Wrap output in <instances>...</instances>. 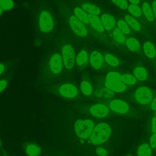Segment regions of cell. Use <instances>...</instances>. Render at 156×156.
<instances>
[{"label": "cell", "mask_w": 156, "mask_h": 156, "mask_svg": "<svg viewBox=\"0 0 156 156\" xmlns=\"http://www.w3.org/2000/svg\"><path fill=\"white\" fill-rule=\"evenodd\" d=\"M112 133V129L105 122H101L94 126L90 135V141L93 144L98 145L107 141Z\"/></svg>", "instance_id": "1"}, {"label": "cell", "mask_w": 156, "mask_h": 156, "mask_svg": "<svg viewBox=\"0 0 156 156\" xmlns=\"http://www.w3.org/2000/svg\"><path fill=\"white\" fill-rule=\"evenodd\" d=\"M127 156H132V155H127Z\"/></svg>", "instance_id": "45"}, {"label": "cell", "mask_w": 156, "mask_h": 156, "mask_svg": "<svg viewBox=\"0 0 156 156\" xmlns=\"http://www.w3.org/2000/svg\"><path fill=\"white\" fill-rule=\"evenodd\" d=\"M152 131L154 133H156V117H154L152 120Z\"/></svg>", "instance_id": "38"}, {"label": "cell", "mask_w": 156, "mask_h": 156, "mask_svg": "<svg viewBox=\"0 0 156 156\" xmlns=\"http://www.w3.org/2000/svg\"><path fill=\"white\" fill-rule=\"evenodd\" d=\"M109 106L113 112L119 114L125 113L129 110L128 104L121 99H114L112 101Z\"/></svg>", "instance_id": "10"}, {"label": "cell", "mask_w": 156, "mask_h": 156, "mask_svg": "<svg viewBox=\"0 0 156 156\" xmlns=\"http://www.w3.org/2000/svg\"><path fill=\"white\" fill-rule=\"evenodd\" d=\"M0 145H1V140H0Z\"/></svg>", "instance_id": "47"}, {"label": "cell", "mask_w": 156, "mask_h": 156, "mask_svg": "<svg viewBox=\"0 0 156 156\" xmlns=\"http://www.w3.org/2000/svg\"><path fill=\"white\" fill-rule=\"evenodd\" d=\"M96 152L97 154L99 156H106L107 155V151L104 148H102L101 147L97 148Z\"/></svg>", "instance_id": "35"}, {"label": "cell", "mask_w": 156, "mask_h": 156, "mask_svg": "<svg viewBox=\"0 0 156 156\" xmlns=\"http://www.w3.org/2000/svg\"><path fill=\"white\" fill-rule=\"evenodd\" d=\"M112 36L114 40L118 43L122 44L126 41L125 35L118 29V27H116L113 29L112 32Z\"/></svg>", "instance_id": "25"}, {"label": "cell", "mask_w": 156, "mask_h": 156, "mask_svg": "<svg viewBox=\"0 0 156 156\" xmlns=\"http://www.w3.org/2000/svg\"><path fill=\"white\" fill-rule=\"evenodd\" d=\"M49 67L54 74L60 73L63 68V60L60 54L56 53L52 55L49 61Z\"/></svg>", "instance_id": "7"}, {"label": "cell", "mask_w": 156, "mask_h": 156, "mask_svg": "<svg viewBox=\"0 0 156 156\" xmlns=\"http://www.w3.org/2000/svg\"><path fill=\"white\" fill-rule=\"evenodd\" d=\"M74 15L84 24H89L88 20V14L84 11L81 7H76L74 9Z\"/></svg>", "instance_id": "18"}, {"label": "cell", "mask_w": 156, "mask_h": 156, "mask_svg": "<svg viewBox=\"0 0 156 156\" xmlns=\"http://www.w3.org/2000/svg\"><path fill=\"white\" fill-rule=\"evenodd\" d=\"M126 44L127 48L132 52H137L140 49V44L139 41L134 37H129L126 40Z\"/></svg>", "instance_id": "20"}, {"label": "cell", "mask_w": 156, "mask_h": 156, "mask_svg": "<svg viewBox=\"0 0 156 156\" xmlns=\"http://www.w3.org/2000/svg\"><path fill=\"white\" fill-rule=\"evenodd\" d=\"M145 55L149 58H154L156 57V48L154 43L150 41H146L143 46Z\"/></svg>", "instance_id": "14"}, {"label": "cell", "mask_w": 156, "mask_h": 156, "mask_svg": "<svg viewBox=\"0 0 156 156\" xmlns=\"http://www.w3.org/2000/svg\"><path fill=\"white\" fill-rule=\"evenodd\" d=\"M101 94V96L102 97H105V98H109L112 96H113V93H112V91H110L108 89H102Z\"/></svg>", "instance_id": "34"}, {"label": "cell", "mask_w": 156, "mask_h": 156, "mask_svg": "<svg viewBox=\"0 0 156 156\" xmlns=\"http://www.w3.org/2000/svg\"><path fill=\"white\" fill-rule=\"evenodd\" d=\"M121 81L126 85H133L136 83V79L132 74H124L121 75Z\"/></svg>", "instance_id": "31"}, {"label": "cell", "mask_w": 156, "mask_h": 156, "mask_svg": "<svg viewBox=\"0 0 156 156\" xmlns=\"http://www.w3.org/2000/svg\"><path fill=\"white\" fill-rule=\"evenodd\" d=\"M84 11H85L88 15H99L101 13V10L99 7L97 5L86 2L82 4L81 7Z\"/></svg>", "instance_id": "17"}, {"label": "cell", "mask_w": 156, "mask_h": 156, "mask_svg": "<svg viewBox=\"0 0 156 156\" xmlns=\"http://www.w3.org/2000/svg\"><path fill=\"white\" fill-rule=\"evenodd\" d=\"M124 21L127 23L129 26L134 30L138 32L141 30V27L140 24L135 19V18L133 17L132 16L129 15H126L124 16Z\"/></svg>", "instance_id": "21"}, {"label": "cell", "mask_w": 156, "mask_h": 156, "mask_svg": "<svg viewBox=\"0 0 156 156\" xmlns=\"http://www.w3.org/2000/svg\"><path fill=\"white\" fill-rule=\"evenodd\" d=\"M105 87L112 91L121 93L126 90V85L122 82L119 83H108L105 82Z\"/></svg>", "instance_id": "16"}, {"label": "cell", "mask_w": 156, "mask_h": 156, "mask_svg": "<svg viewBox=\"0 0 156 156\" xmlns=\"http://www.w3.org/2000/svg\"><path fill=\"white\" fill-rule=\"evenodd\" d=\"M150 143L152 148H155L156 147V133H154L151 136L150 139Z\"/></svg>", "instance_id": "36"}, {"label": "cell", "mask_w": 156, "mask_h": 156, "mask_svg": "<svg viewBox=\"0 0 156 156\" xmlns=\"http://www.w3.org/2000/svg\"><path fill=\"white\" fill-rule=\"evenodd\" d=\"M135 97L138 103L142 105H146L152 100V92L147 87H140L136 90Z\"/></svg>", "instance_id": "5"}, {"label": "cell", "mask_w": 156, "mask_h": 156, "mask_svg": "<svg viewBox=\"0 0 156 156\" xmlns=\"http://www.w3.org/2000/svg\"><path fill=\"white\" fill-rule=\"evenodd\" d=\"M80 88L82 93L85 95L88 96L93 93V87L91 82L89 80H82L80 83Z\"/></svg>", "instance_id": "23"}, {"label": "cell", "mask_w": 156, "mask_h": 156, "mask_svg": "<svg viewBox=\"0 0 156 156\" xmlns=\"http://www.w3.org/2000/svg\"><path fill=\"white\" fill-rule=\"evenodd\" d=\"M104 61L110 66H118L119 64V60L114 55L110 54H106L104 56Z\"/></svg>", "instance_id": "30"}, {"label": "cell", "mask_w": 156, "mask_h": 156, "mask_svg": "<svg viewBox=\"0 0 156 156\" xmlns=\"http://www.w3.org/2000/svg\"><path fill=\"white\" fill-rule=\"evenodd\" d=\"M156 111V110H155ZM155 116H156V112H155Z\"/></svg>", "instance_id": "46"}, {"label": "cell", "mask_w": 156, "mask_h": 156, "mask_svg": "<svg viewBox=\"0 0 156 156\" xmlns=\"http://www.w3.org/2000/svg\"><path fill=\"white\" fill-rule=\"evenodd\" d=\"M142 12L144 14V16L147 19V20L149 22H152L154 21V16L153 14V12L152 10V7L150 4L147 2H144L142 4L141 7Z\"/></svg>", "instance_id": "19"}, {"label": "cell", "mask_w": 156, "mask_h": 156, "mask_svg": "<svg viewBox=\"0 0 156 156\" xmlns=\"http://www.w3.org/2000/svg\"><path fill=\"white\" fill-rule=\"evenodd\" d=\"M69 26L73 32L77 36L85 37L88 35V30L85 24L75 15H71L69 18Z\"/></svg>", "instance_id": "6"}, {"label": "cell", "mask_w": 156, "mask_h": 156, "mask_svg": "<svg viewBox=\"0 0 156 156\" xmlns=\"http://www.w3.org/2000/svg\"><path fill=\"white\" fill-rule=\"evenodd\" d=\"M90 112L93 116L97 118H104L108 115L109 109L105 105L96 104L90 107Z\"/></svg>", "instance_id": "9"}, {"label": "cell", "mask_w": 156, "mask_h": 156, "mask_svg": "<svg viewBox=\"0 0 156 156\" xmlns=\"http://www.w3.org/2000/svg\"><path fill=\"white\" fill-rule=\"evenodd\" d=\"M38 24L41 31L44 33H48L52 30L54 26V20L48 11L43 10L40 13Z\"/></svg>", "instance_id": "4"}, {"label": "cell", "mask_w": 156, "mask_h": 156, "mask_svg": "<svg viewBox=\"0 0 156 156\" xmlns=\"http://www.w3.org/2000/svg\"><path fill=\"white\" fill-rule=\"evenodd\" d=\"M133 74L136 80L143 81L147 78V70L143 66H137L134 68Z\"/></svg>", "instance_id": "22"}, {"label": "cell", "mask_w": 156, "mask_h": 156, "mask_svg": "<svg viewBox=\"0 0 156 156\" xmlns=\"http://www.w3.org/2000/svg\"><path fill=\"white\" fill-rule=\"evenodd\" d=\"M151 7H152V10L153 12L154 19H155V20H156V0H155L152 2Z\"/></svg>", "instance_id": "39"}, {"label": "cell", "mask_w": 156, "mask_h": 156, "mask_svg": "<svg viewBox=\"0 0 156 156\" xmlns=\"http://www.w3.org/2000/svg\"><path fill=\"white\" fill-rule=\"evenodd\" d=\"M151 148L147 143L141 144L138 149V156H151Z\"/></svg>", "instance_id": "27"}, {"label": "cell", "mask_w": 156, "mask_h": 156, "mask_svg": "<svg viewBox=\"0 0 156 156\" xmlns=\"http://www.w3.org/2000/svg\"><path fill=\"white\" fill-rule=\"evenodd\" d=\"M151 107L152 110H156V98H155L154 99V100L152 101L151 105Z\"/></svg>", "instance_id": "40"}, {"label": "cell", "mask_w": 156, "mask_h": 156, "mask_svg": "<svg viewBox=\"0 0 156 156\" xmlns=\"http://www.w3.org/2000/svg\"><path fill=\"white\" fill-rule=\"evenodd\" d=\"M89 61L91 66L94 69H99L101 68L104 62V56L98 51H94L90 55Z\"/></svg>", "instance_id": "11"}, {"label": "cell", "mask_w": 156, "mask_h": 156, "mask_svg": "<svg viewBox=\"0 0 156 156\" xmlns=\"http://www.w3.org/2000/svg\"><path fill=\"white\" fill-rule=\"evenodd\" d=\"M129 1L132 4H135V5H138L140 2V0H129Z\"/></svg>", "instance_id": "41"}, {"label": "cell", "mask_w": 156, "mask_h": 156, "mask_svg": "<svg viewBox=\"0 0 156 156\" xmlns=\"http://www.w3.org/2000/svg\"><path fill=\"white\" fill-rule=\"evenodd\" d=\"M105 82L108 83H119L121 81V75L115 71L108 73L105 78Z\"/></svg>", "instance_id": "24"}, {"label": "cell", "mask_w": 156, "mask_h": 156, "mask_svg": "<svg viewBox=\"0 0 156 156\" xmlns=\"http://www.w3.org/2000/svg\"><path fill=\"white\" fill-rule=\"evenodd\" d=\"M5 66L2 63H0V75L4 71Z\"/></svg>", "instance_id": "42"}, {"label": "cell", "mask_w": 156, "mask_h": 156, "mask_svg": "<svg viewBox=\"0 0 156 156\" xmlns=\"http://www.w3.org/2000/svg\"><path fill=\"white\" fill-rule=\"evenodd\" d=\"M112 1L114 4L122 10L127 9L128 3L127 0H112Z\"/></svg>", "instance_id": "32"}, {"label": "cell", "mask_w": 156, "mask_h": 156, "mask_svg": "<svg viewBox=\"0 0 156 156\" xmlns=\"http://www.w3.org/2000/svg\"><path fill=\"white\" fill-rule=\"evenodd\" d=\"M100 18L105 30H110L115 28L116 25V20L113 16L108 13H104L101 15Z\"/></svg>", "instance_id": "12"}, {"label": "cell", "mask_w": 156, "mask_h": 156, "mask_svg": "<svg viewBox=\"0 0 156 156\" xmlns=\"http://www.w3.org/2000/svg\"><path fill=\"white\" fill-rule=\"evenodd\" d=\"M117 27L124 34L128 35L132 32V29L129 26L124 20H119L117 22Z\"/></svg>", "instance_id": "29"}, {"label": "cell", "mask_w": 156, "mask_h": 156, "mask_svg": "<svg viewBox=\"0 0 156 156\" xmlns=\"http://www.w3.org/2000/svg\"><path fill=\"white\" fill-rule=\"evenodd\" d=\"M7 85V82L5 80H0V93L5 90Z\"/></svg>", "instance_id": "37"}, {"label": "cell", "mask_w": 156, "mask_h": 156, "mask_svg": "<svg viewBox=\"0 0 156 156\" xmlns=\"http://www.w3.org/2000/svg\"><path fill=\"white\" fill-rule=\"evenodd\" d=\"M94 127V122L91 119H78L74 124L76 135L82 139H87L90 136Z\"/></svg>", "instance_id": "2"}, {"label": "cell", "mask_w": 156, "mask_h": 156, "mask_svg": "<svg viewBox=\"0 0 156 156\" xmlns=\"http://www.w3.org/2000/svg\"><path fill=\"white\" fill-rule=\"evenodd\" d=\"M13 7V2L12 0H5L1 5V8L2 10H7L12 9Z\"/></svg>", "instance_id": "33"}, {"label": "cell", "mask_w": 156, "mask_h": 156, "mask_svg": "<svg viewBox=\"0 0 156 156\" xmlns=\"http://www.w3.org/2000/svg\"><path fill=\"white\" fill-rule=\"evenodd\" d=\"M2 13V9L0 7V15H1Z\"/></svg>", "instance_id": "44"}, {"label": "cell", "mask_w": 156, "mask_h": 156, "mask_svg": "<svg viewBox=\"0 0 156 156\" xmlns=\"http://www.w3.org/2000/svg\"><path fill=\"white\" fill-rule=\"evenodd\" d=\"M62 60L65 67L67 69H71L74 66L76 61V54L73 47L66 44L62 48Z\"/></svg>", "instance_id": "3"}, {"label": "cell", "mask_w": 156, "mask_h": 156, "mask_svg": "<svg viewBox=\"0 0 156 156\" xmlns=\"http://www.w3.org/2000/svg\"><path fill=\"white\" fill-rule=\"evenodd\" d=\"M127 10L129 13L134 18H140L142 16V10L138 5L130 4L128 5Z\"/></svg>", "instance_id": "26"}, {"label": "cell", "mask_w": 156, "mask_h": 156, "mask_svg": "<svg viewBox=\"0 0 156 156\" xmlns=\"http://www.w3.org/2000/svg\"><path fill=\"white\" fill-rule=\"evenodd\" d=\"M88 20L89 24L93 28V29L99 33H102L104 31L101 18L98 15H88Z\"/></svg>", "instance_id": "13"}, {"label": "cell", "mask_w": 156, "mask_h": 156, "mask_svg": "<svg viewBox=\"0 0 156 156\" xmlns=\"http://www.w3.org/2000/svg\"><path fill=\"white\" fill-rule=\"evenodd\" d=\"M59 92L60 94L65 98H73L77 95L78 90L73 84L66 83L60 87Z\"/></svg>", "instance_id": "8"}, {"label": "cell", "mask_w": 156, "mask_h": 156, "mask_svg": "<svg viewBox=\"0 0 156 156\" xmlns=\"http://www.w3.org/2000/svg\"><path fill=\"white\" fill-rule=\"evenodd\" d=\"M4 1H5V0H0V5H1V4H2Z\"/></svg>", "instance_id": "43"}, {"label": "cell", "mask_w": 156, "mask_h": 156, "mask_svg": "<svg viewBox=\"0 0 156 156\" xmlns=\"http://www.w3.org/2000/svg\"><path fill=\"white\" fill-rule=\"evenodd\" d=\"M26 151L29 156H38L41 152V148L34 144H29Z\"/></svg>", "instance_id": "28"}, {"label": "cell", "mask_w": 156, "mask_h": 156, "mask_svg": "<svg viewBox=\"0 0 156 156\" xmlns=\"http://www.w3.org/2000/svg\"><path fill=\"white\" fill-rule=\"evenodd\" d=\"M88 54L85 50L80 51L76 57V62L79 67L85 66L88 62Z\"/></svg>", "instance_id": "15"}]
</instances>
